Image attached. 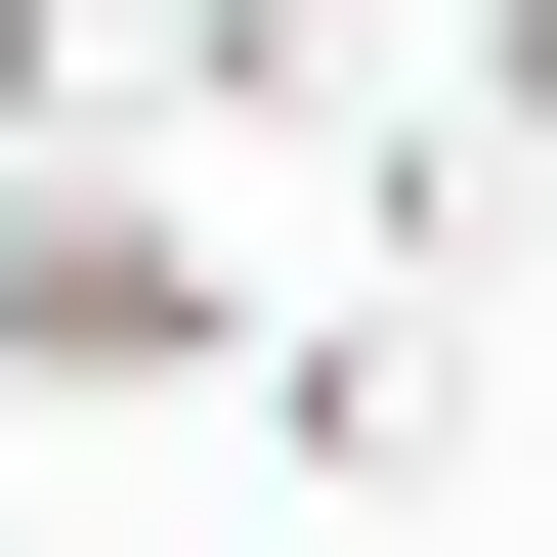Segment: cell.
Instances as JSON below:
<instances>
[{
    "label": "cell",
    "instance_id": "obj_4",
    "mask_svg": "<svg viewBox=\"0 0 557 557\" xmlns=\"http://www.w3.org/2000/svg\"><path fill=\"white\" fill-rule=\"evenodd\" d=\"M44 129H129V0H0V172Z\"/></svg>",
    "mask_w": 557,
    "mask_h": 557
},
{
    "label": "cell",
    "instance_id": "obj_1",
    "mask_svg": "<svg viewBox=\"0 0 557 557\" xmlns=\"http://www.w3.org/2000/svg\"><path fill=\"white\" fill-rule=\"evenodd\" d=\"M0 386H86V429L258 386V258H214V172H172V129H44V172H0Z\"/></svg>",
    "mask_w": 557,
    "mask_h": 557
},
{
    "label": "cell",
    "instance_id": "obj_2",
    "mask_svg": "<svg viewBox=\"0 0 557 557\" xmlns=\"http://www.w3.org/2000/svg\"><path fill=\"white\" fill-rule=\"evenodd\" d=\"M214 429H258V472H344V515H429V472H472V300H429V258L258 300V386H214Z\"/></svg>",
    "mask_w": 557,
    "mask_h": 557
},
{
    "label": "cell",
    "instance_id": "obj_5",
    "mask_svg": "<svg viewBox=\"0 0 557 557\" xmlns=\"http://www.w3.org/2000/svg\"><path fill=\"white\" fill-rule=\"evenodd\" d=\"M472 86H515V129H557V0H472Z\"/></svg>",
    "mask_w": 557,
    "mask_h": 557
},
{
    "label": "cell",
    "instance_id": "obj_3",
    "mask_svg": "<svg viewBox=\"0 0 557 557\" xmlns=\"http://www.w3.org/2000/svg\"><path fill=\"white\" fill-rule=\"evenodd\" d=\"M344 86H386L344 0H129V129H172V172H214V129H344Z\"/></svg>",
    "mask_w": 557,
    "mask_h": 557
}]
</instances>
